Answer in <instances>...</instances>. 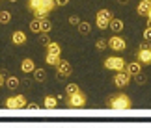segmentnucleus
Returning a JSON list of instances; mask_svg holds the SVG:
<instances>
[{
  "label": "nucleus",
  "mask_w": 151,
  "mask_h": 128,
  "mask_svg": "<svg viewBox=\"0 0 151 128\" xmlns=\"http://www.w3.org/2000/svg\"><path fill=\"white\" fill-rule=\"evenodd\" d=\"M108 108L112 110H131V98L123 95V93H119V95L116 97H110L108 98Z\"/></svg>",
  "instance_id": "f257e3e1"
},
{
  "label": "nucleus",
  "mask_w": 151,
  "mask_h": 128,
  "mask_svg": "<svg viewBox=\"0 0 151 128\" xmlns=\"http://www.w3.org/2000/svg\"><path fill=\"white\" fill-rule=\"evenodd\" d=\"M112 19H114V15H112L110 9H101V11H97V15H95V24H97L99 30H106L110 26V21Z\"/></svg>",
  "instance_id": "f03ea898"
},
{
  "label": "nucleus",
  "mask_w": 151,
  "mask_h": 128,
  "mask_svg": "<svg viewBox=\"0 0 151 128\" xmlns=\"http://www.w3.org/2000/svg\"><path fill=\"white\" fill-rule=\"evenodd\" d=\"M104 67L110 69V71H125V67H127V63L123 58H118V56H112V58H106L104 60Z\"/></svg>",
  "instance_id": "7ed1b4c3"
},
{
  "label": "nucleus",
  "mask_w": 151,
  "mask_h": 128,
  "mask_svg": "<svg viewBox=\"0 0 151 128\" xmlns=\"http://www.w3.org/2000/svg\"><path fill=\"white\" fill-rule=\"evenodd\" d=\"M26 98L24 95H17V97H9V98H6V108L8 110H22V108H26Z\"/></svg>",
  "instance_id": "20e7f679"
},
{
  "label": "nucleus",
  "mask_w": 151,
  "mask_h": 128,
  "mask_svg": "<svg viewBox=\"0 0 151 128\" xmlns=\"http://www.w3.org/2000/svg\"><path fill=\"white\" fill-rule=\"evenodd\" d=\"M86 104V95L84 93H73V95H67V106L69 108H82Z\"/></svg>",
  "instance_id": "39448f33"
},
{
  "label": "nucleus",
  "mask_w": 151,
  "mask_h": 128,
  "mask_svg": "<svg viewBox=\"0 0 151 128\" xmlns=\"http://www.w3.org/2000/svg\"><path fill=\"white\" fill-rule=\"evenodd\" d=\"M71 73H73V67H71V63H69V61H65V60H60V63L56 65V76H58V80H63V78H67Z\"/></svg>",
  "instance_id": "423d86ee"
},
{
  "label": "nucleus",
  "mask_w": 151,
  "mask_h": 128,
  "mask_svg": "<svg viewBox=\"0 0 151 128\" xmlns=\"http://www.w3.org/2000/svg\"><path fill=\"white\" fill-rule=\"evenodd\" d=\"M108 48H112L116 52H123L127 48V43H125V39L123 37H119V36H112L108 39Z\"/></svg>",
  "instance_id": "0eeeda50"
},
{
  "label": "nucleus",
  "mask_w": 151,
  "mask_h": 128,
  "mask_svg": "<svg viewBox=\"0 0 151 128\" xmlns=\"http://www.w3.org/2000/svg\"><path fill=\"white\" fill-rule=\"evenodd\" d=\"M131 82V74L127 71H118V74L114 76V85L116 87H127Z\"/></svg>",
  "instance_id": "6e6552de"
},
{
  "label": "nucleus",
  "mask_w": 151,
  "mask_h": 128,
  "mask_svg": "<svg viewBox=\"0 0 151 128\" xmlns=\"http://www.w3.org/2000/svg\"><path fill=\"white\" fill-rule=\"evenodd\" d=\"M136 60L140 61L142 65H151V48H138Z\"/></svg>",
  "instance_id": "1a4fd4ad"
},
{
  "label": "nucleus",
  "mask_w": 151,
  "mask_h": 128,
  "mask_svg": "<svg viewBox=\"0 0 151 128\" xmlns=\"http://www.w3.org/2000/svg\"><path fill=\"white\" fill-rule=\"evenodd\" d=\"M125 71L131 74V76H136V74H140L142 73V63L140 61H132V63H127V67H125Z\"/></svg>",
  "instance_id": "9d476101"
},
{
  "label": "nucleus",
  "mask_w": 151,
  "mask_h": 128,
  "mask_svg": "<svg viewBox=\"0 0 151 128\" xmlns=\"http://www.w3.org/2000/svg\"><path fill=\"white\" fill-rule=\"evenodd\" d=\"M138 15H144V17H147V13L151 11V0H142V2H138Z\"/></svg>",
  "instance_id": "9b49d317"
},
{
  "label": "nucleus",
  "mask_w": 151,
  "mask_h": 128,
  "mask_svg": "<svg viewBox=\"0 0 151 128\" xmlns=\"http://www.w3.org/2000/svg\"><path fill=\"white\" fill-rule=\"evenodd\" d=\"M21 71L26 73V74H30V73L36 71V63H34V60H30V58L22 60V63H21Z\"/></svg>",
  "instance_id": "f8f14e48"
},
{
  "label": "nucleus",
  "mask_w": 151,
  "mask_h": 128,
  "mask_svg": "<svg viewBox=\"0 0 151 128\" xmlns=\"http://www.w3.org/2000/svg\"><path fill=\"white\" fill-rule=\"evenodd\" d=\"M11 43H13V45H24L26 43V33L21 32V30L13 32V33H11Z\"/></svg>",
  "instance_id": "ddd939ff"
},
{
  "label": "nucleus",
  "mask_w": 151,
  "mask_h": 128,
  "mask_svg": "<svg viewBox=\"0 0 151 128\" xmlns=\"http://www.w3.org/2000/svg\"><path fill=\"white\" fill-rule=\"evenodd\" d=\"M32 74H34V80H36L37 84H43L45 80H47V71H45V69H36Z\"/></svg>",
  "instance_id": "4468645a"
},
{
  "label": "nucleus",
  "mask_w": 151,
  "mask_h": 128,
  "mask_svg": "<svg viewBox=\"0 0 151 128\" xmlns=\"http://www.w3.org/2000/svg\"><path fill=\"white\" fill-rule=\"evenodd\" d=\"M110 30H112L114 33H119L121 30H123V21H121V19H112V21H110Z\"/></svg>",
  "instance_id": "2eb2a0df"
},
{
  "label": "nucleus",
  "mask_w": 151,
  "mask_h": 128,
  "mask_svg": "<svg viewBox=\"0 0 151 128\" xmlns=\"http://www.w3.org/2000/svg\"><path fill=\"white\" fill-rule=\"evenodd\" d=\"M47 52H49V54H56V56H60L62 54V48H60V45H58V43H49L47 45Z\"/></svg>",
  "instance_id": "dca6fc26"
},
{
  "label": "nucleus",
  "mask_w": 151,
  "mask_h": 128,
  "mask_svg": "<svg viewBox=\"0 0 151 128\" xmlns=\"http://www.w3.org/2000/svg\"><path fill=\"white\" fill-rule=\"evenodd\" d=\"M77 28H78V33H82V36H88V33L91 32V24H90V22H82V21H80V24Z\"/></svg>",
  "instance_id": "f3484780"
},
{
  "label": "nucleus",
  "mask_w": 151,
  "mask_h": 128,
  "mask_svg": "<svg viewBox=\"0 0 151 128\" xmlns=\"http://www.w3.org/2000/svg\"><path fill=\"white\" fill-rule=\"evenodd\" d=\"M45 61H47L49 65L56 67L58 63H60V56H56V54H49V52H47V56H45Z\"/></svg>",
  "instance_id": "a211bd4d"
},
{
  "label": "nucleus",
  "mask_w": 151,
  "mask_h": 128,
  "mask_svg": "<svg viewBox=\"0 0 151 128\" xmlns=\"http://www.w3.org/2000/svg\"><path fill=\"white\" fill-rule=\"evenodd\" d=\"M45 108L47 110H54L56 106H58V98H54V97H45Z\"/></svg>",
  "instance_id": "6ab92c4d"
},
{
  "label": "nucleus",
  "mask_w": 151,
  "mask_h": 128,
  "mask_svg": "<svg viewBox=\"0 0 151 128\" xmlns=\"http://www.w3.org/2000/svg\"><path fill=\"white\" fill-rule=\"evenodd\" d=\"M6 85H8L9 89H17V87H19V78L17 76H8L6 78Z\"/></svg>",
  "instance_id": "aec40b11"
},
{
  "label": "nucleus",
  "mask_w": 151,
  "mask_h": 128,
  "mask_svg": "<svg viewBox=\"0 0 151 128\" xmlns=\"http://www.w3.org/2000/svg\"><path fill=\"white\" fill-rule=\"evenodd\" d=\"M30 30H32L34 33H41V21H39L37 17L30 22Z\"/></svg>",
  "instance_id": "412c9836"
},
{
  "label": "nucleus",
  "mask_w": 151,
  "mask_h": 128,
  "mask_svg": "<svg viewBox=\"0 0 151 128\" xmlns=\"http://www.w3.org/2000/svg\"><path fill=\"white\" fill-rule=\"evenodd\" d=\"M39 21H41V32H50L52 30V22L49 21V19H45V17H43V19H39Z\"/></svg>",
  "instance_id": "4be33fe9"
},
{
  "label": "nucleus",
  "mask_w": 151,
  "mask_h": 128,
  "mask_svg": "<svg viewBox=\"0 0 151 128\" xmlns=\"http://www.w3.org/2000/svg\"><path fill=\"white\" fill-rule=\"evenodd\" d=\"M0 22H2V24H9L11 22V13L9 11H0Z\"/></svg>",
  "instance_id": "5701e85b"
},
{
  "label": "nucleus",
  "mask_w": 151,
  "mask_h": 128,
  "mask_svg": "<svg viewBox=\"0 0 151 128\" xmlns=\"http://www.w3.org/2000/svg\"><path fill=\"white\" fill-rule=\"evenodd\" d=\"M37 41H39V45L47 46V45L50 43V37H49V33H47V32H41V33H39V39H37Z\"/></svg>",
  "instance_id": "b1692460"
},
{
  "label": "nucleus",
  "mask_w": 151,
  "mask_h": 128,
  "mask_svg": "<svg viewBox=\"0 0 151 128\" xmlns=\"http://www.w3.org/2000/svg\"><path fill=\"white\" fill-rule=\"evenodd\" d=\"M106 46H108V41H106V39H97V41H95V48L99 50V52L106 50Z\"/></svg>",
  "instance_id": "393cba45"
},
{
  "label": "nucleus",
  "mask_w": 151,
  "mask_h": 128,
  "mask_svg": "<svg viewBox=\"0 0 151 128\" xmlns=\"http://www.w3.org/2000/svg\"><path fill=\"white\" fill-rule=\"evenodd\" d=\"M134 80H136V84H138V85H146V84H147V76H146L144 73L136 74V76H134Z\"/></svg>",
  "instance_id": "a878e982"
},
{
  "label": "nucleus",
  "mask_w": 151,
  "mask_h": 128,
  "mask_svg": "<svg viewBox=\"0 0 151 128\" xmlns=\"http://www.w3.org/2000/svg\"><path fill=\"white\" fill-rule=\"evenodd\" d=\"M77 91H80L77 84H67L65 85V93H67V95H73V93H77Z\"/></svg>",
  "instance_id": "bb28decb"
},
{
  "label": "nucleus",
  "mask_w": 151,
  "mask_h": 128,
  "mask_svg": "<svg viewBox=\"0 0 151 128\" xmlns=\"http://www.w3.org/2000/svg\"><path fill=\"white\" fill-rule=\"evenodd\" d=\"M69 24H71V26H78L80 24V19H78L77 15H71V17H69Z\"/></svg>",
  "instance_id": "cd10ccee"
},
{
  "label": "nucleus",
  "mask_w": 151,
  "mask_h": 128,
  "mask_svg": "<svg viewBox=\"0 0 151 128\" xmlns=\"http://www.w3.org/2000/svg\"><path fill=\"white\" fill-rule=\"evenodd\" d=\"M39 4H41V0H28V8H30L32 11L36 9L37 6H39Z\"/></svg>",
  "instance_id": "c85d7f7f"
},
{
  "label": "nucleus",
  "mask_w": 151,
  "mask_h": 128,
  "mask_svg": "<svg viewBox=\"0 0 151 128\" xmlns=\"http://www.w3.org/2000/svg\"><path fill=\"white\" fill-rule=\"evenodd\" d=\"M144 39H146V41H151V28L149 26L146 28V32H144Z\"/></svg>",
  "instance_id": "c756f323"
},
{
  "label": "nucleus",
  "mask_w": 151,
  "mask_h": 128,
  "mask_svg": "<svg viewBox=\"0 0 151 128\" xmlns=\"http://www.w3.org/2000/svg\"><path fill=\"white\" fill-rule=\"evenodd\" d=\"M26 110H39V106H37V102H28Z\"/></svg>",
  "instance_id": "7c9ffc66"
},
{
  "label": "nucleus",
  "mask_w": 151,
  "mask_h": 128,
  "mask_svg": "<svg viewBox=\"0 0 151 128\" xmlns=\"http://www.w3.org/2000/svg\"><path fill=\"white\" fill-rule=\"evenodd\" d=\"M6 85V76H4V73H0V87Z\"/></svg>",
  "instance_id": "2f4dec72"
},
{
  "label": "nucleus",
  "mask_w": 151,
  "mask_h": 128,
  "mask_svg": "<svg viewBox=\"0 0 151 128\" xmlns=\"http://www.w3.org/2000/svg\"><path fill=\"white\" fill-rule=\"evenodd\" d=\"M56 4H58V6H67L69 0H56Z\"/></svg>",
  "instance_id": "473e14b6"
},
{
  "label": "nucleus",
  "mask_w": 151,
  "mask_h": 128,
  "mask_svg": "<svg viewBox=\"0 0 151 128\" xmlns=\"http://www.w3.org/2000/svg\"><path fill=\"white\" fill-rule=\"evenodd\" d=\"M147 26H149V28H151V19H147Z\"/></svg>",
  "instance_id": "72a5a7b5"
},
{
  "label": "nucleus",
  "mask_w": 151,
  "mask_h": 128,
  "mask_svg": "<svg viewBox=\"0 0 151 128\" xmlns=\"http://www.w3.org/2000/svg\"><path fill=\"white\" fill-rule=\"evenodd\" d=\"M147 19H151V11H149V13H147Z\"/></svg>",
  "instance_id": "f704fd0d"
},
{
  "label": "nucleus",
  "mask_w": 151,
  "mask_h": 128,
  "mask_svg": "<svg viewBox=\"0 0 151 128\" xmlns=\"http://www.w3.org/2000/svg\"><path fill=\"white\" fill-rule=\"evenodd\" d=\"M9 2H17V0H9Z\"/></svg>",
  "instance_id": "c9c22d12"
},
{
  "label": "nucleus",
  "mask_w": 151,
  "mask_h": 128,
  "mask_svg": "<svg viewBox=\"0 0 151 128\" xmlns=\"http://www.w3.org/2000/svg\"><path fill=\"white\" fill-rule=\"evenodd\" d=\"M121 2H125V0H121Z\"/></svg>",
  "instance_id": "e433bc0d"
}]
</instances>
